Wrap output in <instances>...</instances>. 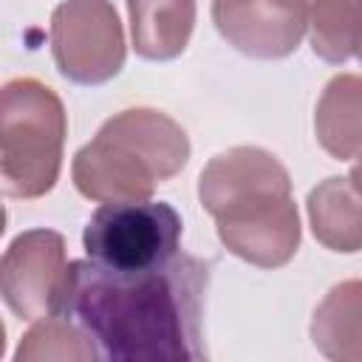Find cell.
I'll list each match as a JSON object with an SVG mask.
<instances>
[{
    "label": "cell",
    "instance_id": "6",
    "mask_svg": "<svg viewBox=\"0 0 362 362\" xmlns=\"http://www.w3.org/2000/svg\"><path fill=\"white\" fill-rule=\"evenodd\" d=\"M201 206L221 221H235L291 198L288 170L263 147H229L209 158L198 178Z\"/></svg>",
    "mask_w": 362,
    "mask_h": 362
},
{
    "label": "cell",
    "instance_id": "13",
    "mask_svg": "<svg viewBox=\"0 0 362 362\" xmlns=\"http://www.w3.org/2000/svg\"><path fill=\"white\" fill-rule=\"evenodd\" d=\"M314 348L334 362H362V280L337 283L311 317Z\"/></svg>",
    "mask_w": 362,
    "mask_h": 362
},
{
    "label": "cell",
    "instance_id": "15",
    "mask_svg": "<svg viewBox=\"0 0 362 362\" xmlns=\"http://www.w3.org/2000/svg\"><path fill=\"white\" fill-rule=\"evenodd\" d=\"M48 362V359H99L93 339L68 317L51 314L28 328L14 351V362Z\"/></svg>",
    "mask_w": 362,
    "mask_h": 362
},
{
    "label": "cell",
    "instance_id": "5",
    "mask_svg": "<svg viewBox=\"0 0 362 362\" xmlns=\"http://www.w3.org/2000/svg\"><path fill=\"white\" fill-rule=\"evenodd\" d=\"M51 54L76 85H102L124 68V31L107 0H62L51 14Z\"/></svg>",
    "mask_w": 362,
    "mask_h": 362
},
{
    "label": "cell",
    "instance_id": "16",
    "mask_svg": "<svg viewBox=\"0 0 362 362\" xmlns=\"http://www.w3.org/2000/svg\"><path fill=\"white\" fill-rule=\"evenodd\" d=\"M348 178H351V184H354V187H356V192H359V195H362V161H359V164H354V167H351V173H348Z\"/></svg>",
    "mask_w": 362,
    "mask_h": 362
},
{
    "label": "cell",
    "instance_id": "17",
    "mask_svg": "<svg viewBox=\"0 0 362 362\" xmlns=\"http://www.w3.org/2000/svg\"><path fill=\"white\" fill-rule=\"evenodd\" d=\"M356 57H359V62H362V48H359V54H356Z\"/></svg>",
    "mask_w": 362,
    "mask_h": 362
},
{
    "label": "cell",
    "instance_id": "14",
    "mask_svg": "<svg viewBox=\"0 0 362 362\" xmlns=\"http://www.w3.org/2000/svg\"><path fill=\"white\" fill-rule=\"evenodd\" d=\"M311 51L339 65L362 48V0H305Z\"/></svg>",
    "mask_w": 362,
    "mask_h": 362
},
{
    "label": "cell",
    "instance_id": "12",
    "mask_svg": "<svg viewBox=\"0 0 362 362\" xmlns=\"http://www.w3.org/2000/svg\"><path fill=\"white\" fill-rule=\"evenodd\" d=\"M308 221L314 238L331 252H359L362 249V195L351 178L331 175L308 192Z\"/></svg>",
    "mask_w": 362,
    "mask_h": 362
},
{
    "label": "cell",
    "instance_id": "11",
    "mask_svg": "<svg viewBox=\"0 0 362 362\" xmlns=\"http://www.w3.org/2000/svg\"><path fill=\"white\" fill-rule=\"evenodd\" d=\"M320 147L339 158H362V76L337 74L320 93L314 110Z\"/></svg>",
    "mask_w": 362,
    "mask_h": 362
},
{
    "label": "cell",
    "instance_id": "10",
    "mask_svg": "<svg viewBox=\"0 0 362 362\" xmlns=\"http://www.w3.org/2000/svg\"><path fill=\"white\" fill-rule=\"evenodd\" d=\"M127 14L133 48L150 62L184 54L195 28V0H127Z\"/></svg>",
    "mask_w": 362,
    "mask_h": 362
},
{
    "label": "cell",
    "instance_id": "2",
    "mask_svg": "<svg viewBox=\"0 0 362 362\" xmlns=\"http://www.w3.org/2000/svg\"><path fill=\"white\" fill-rule=\"evenodd\" d=\"M189 161L187 130L161 110L127 107L76 150L71 178L90 201H141Z\"/></svg>",
    "mask_w": 362,
    "mask_h": 362
},
{
    "label": "cell",
    "instance_id": "7",
    "mask_svg": "<svg viewBox=\"0 0 362 362\" xmlns=\"http://www.w3.org/2000/svg\"><path fill=\"white\" fill-rule=\"evenodd\" d=\"M65 240L54 229L17 235L0 260V294L8 311L25 322L57 314L65 283Z\"/></svg>",
    "mask_w": 362,
    "mask_h": 362
},
{
    "label": "cell",
    "instance_id": "3",
    "mask_svg": "<svg viewBox=\"0 0 362 362\" xmlns=\"http://www.w3.org/2000/svg\"><path fill=\"white\" fill-rule=\"evenodd\" d=\"M68 116L40 79L17 76L0 93V181L11 198H42L62 170Z\"/></svg>",
    "mask_w": 362,
    "mask_h": 362
},
{
    "label": "cell",
    "instance_id": "9",
    "mask_svg": "<svg viewBox=\"0 0 362 362\" xmlns=\"http://www.w3.org/2000/svg\"><path fill=\"white\" fill-rule=\"evenodd\" d=\"M218 238L235 257L260 269H277L297 255L300 215L294 201L288 198L263 212L235 218V221H221Z\"/></svg>",
    "mask_w": 362,
    "mask_h": 362
},
{
    "label": "cell",
    "instance_id": "1",
    "mask_svg": "<svg viewBox=\"0 0 362 362\" xmlns=\"http://www.w3.org/2000/svg\"><path fill=\"white\" fill-rule=\"evenodd\" d=\"M209 263L178 252L164 266L116 272L71 260L57 314L76 322L113 362H192L204 359L201 339Z\"/></svg>",
    "mask_w": 362,
    "mask_h": 362
},
{
    "label": "cell",
    "instance_id": "8",
    "mask_svg": "<svg viewBox=\"0 0 362 362\" xmlns=\"http://www.w3.org/2000/svg\"><path fill=\"white\" fill-rule=\"evenodd\" d=\"M218 34L255 59H283L308 31L305 0H212Z\"/></svg>",
    "mask_w": 362,
    "mask_h": 362
},
{
    "label": "cell",
    "instance_id": "4",
    "mask_svg": "<svg viewBox=\"0 0 362 362\" xmlns=\"http://www.w3.org/2000/svg\"><path fill=\"white\" fill-rule=\"evenodd\" d=\"M82 243L88 257L105 269H156L178 255L181 215L167 201H107L90 215Z\"/></svg>",
    "mask_w": 362,
    "mask_h": 362
}]
</instances>
